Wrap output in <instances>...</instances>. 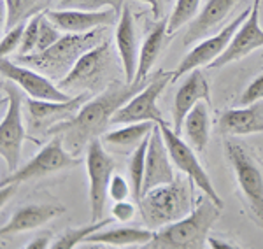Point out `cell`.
I'll return each instance as SVG.
<instances>
[{"label":"cell","instance_id":"obj_33","mask_svg":"<svg viewBox=\"0 0 263 249\" xmlns=\"http://www.w3.org/2000/svg\"><path fill=\"white\" fill-rule=\"evenodd\" d=\"M62 39V32L57 25L51 21L48 16H42L41 30H39V41H37V51H46L53 44H57Z\"/></svg>","mask_w":263,"mask_h":249},{"label":"cell","instance_id":"obj_32","mask_svg":"<svg viewBox=\"0 0 263 249\" xmlns=\"http://www.w3.org/2000/svg\"><path fill=\"white\" fill-rule=\"evenodd\" d=\"M44 14H46V11L32 16V18L27 21V27H25V33H23V41H21V46H20V54H30V53L37 51L41 21H42V16Z\"/></svg>","mask_w":263,"mask_h":249},{"label":"cell","instance_id":"obj_9","mask_svg":"<svg viewBox=\"0 0 263 249\" xmlns=\"http://www.w3.org/2000/svg\"><path fill=\"white\" fill-rule=\"evenodd\" d=\"M168 83H172V72H163V70L156 72L141 91H137L123 107L118 109L111 125L139 123V121H153L158 125L167 123L156 102Z\"/></svg>","mask_w":263,"mask_h":249},{"label":"cell","instance_id":"obj_34","mask_svg":"<svg viewBox=\"0 0 263 249\" xmlns=\"http://www.w3.org/2000/svg\"><path fill=\"white\" fill-rule=\"evenodd\" d=\"M25 27H27V21L16 25V27H12L11 30H7L6 33H4L2 42H0V54H2V58L4 56H9L12 51L20 49L21 41H23Z\"/></svg>","mask_w":263,"mask_h":249},{"label":"cell","instance_id":"obj_36","mask_svg":"<svg viewBox=\"0 0 263 249\" xmlns=\"http://www.w3.org/2000/svg\"><path fill=\"white\" fill-rule=\"evenodd\" d=\"M258 100H263V72L249 83V86L246 88V91L242 93V97H240L239 102L242 105H248V104L258 102Z\"/></svg>","mask_w":263,"mask_h":249},{"label":"cell","instance_id":"obj_3","mask_svg":"<svg viewBox=\"0 0 263 249\" xmlns=\"http://www.w3.org/2000/svg\"><path fill=\"white\" fill-rule=\"evenodd\" d=\"M105 27L97 28L88 33H65L62 39L48 48L46 51H35L30 54H20L18 63L39 70L51 79H62L70 72L83 53L100 44L105 37Z\"/></svg>","mask_w":263,"mask_h":249},{"label":"cell","instance_id":"obj_31","mask_svg":"<svg viewBox=\"0 0 263 249\" xmlns=\"http://www.w3.org/2000/svg\"><path fill=\"white\" fill-rule=\"evenodd\" d=\"M60 9H81V11H102L112 7L118 12V16L121 14L123 7L126 6V0H60L58 2Z\"/></svg>","mask_w":263,"mask_h":249},{"label":"cell","instance_id":"obj_14","mask_svg":"<svg viewBox=\"0 0 263 249\" xmlns=\"http://www.w3.org/2000/svg\"><path fill=\"white\" fill-rule=\"evenodd\" d=\"M0 70H2L4 79L16 83L30 99L54 100V102H65V100L72 99L67 91H63L62 88H58L51 81V78H48V75L32 69V67L23 65V63L7 60V56H4L2 62H0Z\"/></svg>","mask_w":263,"mask_h":249},{"label":"cell","instance_id":"obj_12","mask_svg":"<svg viewBox=\"0 0 263 249\" xmlns=\"http://www.w3.org/2000/svg\"><path fill=\"white\" fill-rule=\"evenodd\" d=\"M251 9H246L237 16L235 20H232L223 30H219L214 35L203 39L200 44H197L193 49H190V53L179 62V65L176 67V70H172V83L179 81L182 75L190 74L195 69L200 67H209L216 58H219L227 51V48L230 46V42L235 35V32L239 30V27L248 20Z\"/></svg>","mask_w":263,"mask_h":249},{"label":"cell","instance_id":"obj_6","mask_svg":"<svg viewBox=\"0 0 263 249\" xmlns=\"http://www.w3.org/2000/svg\"><path fill=\"white\" fill-rule=\"evenodd\" d=\"M112 69V54H111V42L104 39L95 48L88 49L79 56L76 65L70 72L60 81L63 91H88L95 93L107 84V74Z\"/></svg>","mask_w":263,"mask_h":249},{"label":"cell","instance_id":"obj_37","mask_svg":"<svg viewBox=\"0 0 263 249\" xmlns=\"http://www.w3.org/2000/svg\"><path fill=\"white\" fill-rule=\"evenodd\" d=\"M112 218L121 223H128L135 218V205L128 200L114 202L112 205Z\"/></svg>","mask_w":263,"mask_h":249},{"label":"cell","instance_id":"obj_20","mask_svg":"<svg viewBox=\"0 0 263 249\" xmlns=\"http://www.w3.org/2000/svg\"><path fill=\"white\" fill-rule=\"evenodd\" d=\"M237 4L239 0H209L188 23V28L182 35V44H195L197 41H202L205 35L213 33L228 18Z\"/></svg>","mask_w":263,"mask_h":249},{"label":"cell","instance_id":"obj_29","mask_svg":"<svg viewBox=\"0 0 263 249\" xmlns=\"http://www.w3.org/2000/svg\"><path fill=\"white\" fill-rule=\"evenodd\" d=\"M147 146H149V137H146L144 141L132 151L130 163H128V172H130V183H132V195L135 200H141L142 195V183H144V172H146V155H147Z\"/></svg>","mask_w":263,"mask_h":249},{"label":"cell","instance_id":"obj_19","mask_svg":"<svg viewBox=\"0 0 263 249\" xmlns=\"http://www.w3.org/2000/svg\"><path fill=\"white\" fill-rule=\"evenodd\" d=\"M116 48L121 60L123 72H125V81L134 83L135 74H137L139 51H141V48H139L134 14H132L128 4L123 7L116 25Z\"/></svg>","mask_w":263,"mask_h":249},{"label":"cell","instance_id":"obj_1","mask_svg":"<svg viewBox=\"0 0 263 249\" xmlns=\"http://www.w3.org/2000/svg\"><path fill=\"white\" fill-rule=\"evenodd\" d=\"M144 84L139 83H120L112 81L107 84V88L95 95L93 99H88L86 104L79 109V112L72 120L63 121L49 130L48 135H58L62 139L63 146L72 155L78 156L93 139H99L105 133V128L111 125L112 116L116 111L123 107L137 91H141Z\"/></svg>","mask_w":263,"mask_h":249},{"label":"cell","instance_id":"obj_28","mask_svg":"<svg viewBox=\"0 0 263 249\" xmlns=\"http://www.w3.org/2000/svg\"><path fill=\"white\" fill-rule=\"evenodd\" d=\"M114 221V218H105V219H100V221H91L90 225H84V226H78V228H69L63 235H60L53 244L51 247L53 249H72L79 244L86 242V239L90 237L91 234L99 232L104 228L105 225H111Z\"/></svg>","mask_w":263,"mask_h":249},{"label":"cell","instance_id":"obj_17","mask_svg":"<svg viewBox=\"0 0 263 249\" xmlns=\"http://www.w3.org/2000/svg\"><path fill=\"white\" fill-rule=\"evenodd\" d=\"M46 16L65 33H88L97 30V28L111 27L120 20L118 12L112 7L102 11L53 9L46 11Z\"/></svg>","mask_w":263,"mask_h":249},{"label":"cell","instance_id":"obj_10","mask_svg":"<svg viewBox=\"0 0 263 249\" xmlns=\"http://www.w3.org/2000/svg\"><path fill=\"white\" fill-rule=\"evenodd\" d=\"M116 162L105 151L100 139H93L86 147V172L90 181V207L91 221L104 219L105 202L109 197V183L114 174Z\"/></svg>","mask_w":263,"mask_h":249},{"label":"cell","instance_id":"obj_26","mask_svg":"<svg viewBox=\"0 0 263 249\" xmlns=\"http://www.w3.org/2000/svg\"><path fill=\"white\" fill-rule=\"evenodd\" d=\"M156 123L153 121H139V123H126L121 128L111 130L102 135V142L107 147L120 153L135 149L146 137H149Z\"/></svg>","mask_w":263,"mask_h":249},{"label":"cell","instance_id":"obj_22","mask_svg":"<svg viewBox=\"0 0 263 249\" xmlns=\"http://www.w3.org/2000/svg\"><path fill=\"white\" fill-rule=\"evenodd\" d=\"M218 128L223 135H251L263 133V102L242 105L221 112Z\"/></svg>","mask_w":263,"mask_h":249},{"label":"cell","instance_id":"obj_11","mask_svg":"<svg viewBox=\"0 0 263 249\" xmlns=\"http://www.w3.org/2000/svg\"><path fill=\"white\" fill-rule=\"evenodd\" d=\"M160 130H162V135H163V141L167 144V149L171 153V158L179 170L182 172L184 176H188L190 179L193 181L195 186H198L203 191V195H207L213 202L219 205L223 209V200L221 197L218 195L216 191L213 181H211L209 174L205 172V168L202 167V163L198 162L197 155H195L193 147L184 142L182 139L179 137V133L168 126V123H162L160 125Z\"/></svg>","mask_w":263,"mask_h":249},{"label":"cell","instance_id":"obj_13","mask_svg":"<svg viewBox=\"0 0 263 249\" xmlns=\"http://www.w3.org/2000/svg\"><path fill=\"white\" fill-rule=\"evenodd\" d=\"M90 99L88 91L78 93L72 99L65 100V102H54V100H37L28 99L27 100V116L30 128L37 135L49 133L51 128L57 125L63 123V121L72 120L79 112V109L86 104Z\"/></svg>","mask_w":263,"mask_h":249},{"label":"cell","instance_id":"obj_16","mask_svg":"<svg viewBox=\"0 0 263 249\" xmlns=\"http://www.w3.org/2000/svg\"><path fill=\"white\" fill-rule=\"evenodd\" d=\"M174 162L171 153L167 149V144L163 141L160 125L156 123L149 135V146H147L146 155V172H144V183H142V195L149 189L168 184L176 179L174 174ZM141 195V197H142Z\"/></svg>","mask_w":263,"mask_h":249},{"label":"cell","instance_id":"obj_27","mask_svg":"<svg viewBox=\"0 0 263 249\" xmlns=\"http://www.w3.org/2000/svg\"><path fill=\"white\" fill-rule=\"evenodd\" d=\"M6 2V20L4 28L11 30L12 27L28 21L32 16L44 12L49 0H4Z\"/></svg>","mask_w":263,"mask_h":249},{"label":"cell","instance_id":"obj_21","mask_svg":"<svg viewBox=\"0 0 263 249\" xmlns=\"http://www.w3.org/2000/svg\"><path fill=\"white\" fill-rule=\"evenodd\" d=\"M65 207L58 204H30L20 207L14 214L11 216L9 221L0 228V235L2 239L11 237L16 234H23V232L35 230L39 226L46 225L53 218H57L58 214H62Z\"/></svg>","mask_w":263,"mask_h":249},{"label":"cell","instance_id":"obj_30","mask_svg":"<svg viewBox=\"0 0 263 249\" xmlns=\"http://www.w3.org/2000/svg\"><path fill=\"white\" fill-rule=\"evenodd\" d=\"M200 4L202 0H176L174 9L171 12V16H168V25H167L168 33L172 35V33H176L184 25H188L198 14Z\"/></svg>","mask_w":263,"mask_h":249},{"label":"cell","instance_id":"obj_5","mask_svg":"<svg viewBox=\"0 0 263 249\" xmlns=\"http://www.w3.org/2000/svg\"><path fill=\"white\" fill-rule=\"evenodd\" d=\"M224 155L233 168L240 197L249 216L263 230V167L254 156L237 142H224Z\"/></svg>","mask_w":263,"mask_h":249},{"label":"cell","instance_id":"obj_40","mask_svg":"<svg viewBox=\"0 0 263 249\" xmlns=\"http://www.w3.org/2000/svg\"><path fill=\"white\" fill-rule=\"evenodd\" d=\"M49 247V235H42V237H37L33 242H30L27 246V249H46Z\"/></svg>","mask_w":263,"mask_h":249},{"label":"cell","instance_id":"obj_39","mask_svg":"<svg viewBox=\"0 0 263 249\" xmlns=\"http://www.w3.org/2000/svg\"><path fill=\"white\" fill-rule=\"evenodd\" d=\"M142 2L149 4L151 11H153V16H155L156 20L162 18V14H163V2H165V0H142Z\"/></svg>","mask_w":263,"mask_h":249},{"label":"cell","instance_id":"obj_7","mask_svg":"<svg viewBox=\"0 0 263 249\" xmlns=\"http://www.w3.org/2000/svg\"><path fill=\"white\" fill-rule=\"evenodd\" d=\"M81 163V158L72 155L58 135H53V139L37 153L30 162H27L21 168H16L7 177L2 179L4 184H21L27 181L41 179V177L57 174V172L67 170V168L78 167Z\"/></svg>","mask_w":263,"mask_h":249},{"label":"cell","instance_id":"obj_23","mask_svg":"<svg viewBox=\"0 0 263 249\" xmlns=\"http://www.w3.org/2000/svg\"><path fill=\"white\" fill-rule=\"evenodd\" d=\"M168 18L160 20L155 27L151 28L149 33L144 37L141 44V51H139V63H137V74H135L134 83L144 84L146 83L147 74L151 72L153 65L160 58V54L163 53V49L168 44V37L171 33L167 30Z\"/></svg>","mask_w":263,"mask_h":249},{"label":"cell","instance_id":"obj_2","mask_svg":"<svg viewBox=\"0 0 263 249\" xmlns=\"http://www.w3.org/2000/svg\"><path fill=\"white\" fill-rule=\"evenodd\" d=\"M219 213L221 207L203 195L188 216L156 230L144 249H202L213 225L219 219Z\"/></svg>","mask_w":263,"mask_h":249},{"label":"cell","instance_id":"obj_4","mask_svg":"<svg viewBox=\"0 0 263 249\" xmlns=\"http://www.w3.org/2000/svg\"><path fill=\"white\" fill-rule=\"evenodd\" d=\"M193 181L186 177H176L172 183L162 184L146 191L137 202L146 225L151 230H158L165 225L188 216L193 210Z\"/></svg>","mask_w":263,"mask_h":249},{"label":"cell","instance_id":"obj_24","mask_svg":"<svg viewBox=\"0 0 263 249\" xmlns=\"http://www.w3.org/2000/svg\"><path fill=\"white\" fill-rule=\"evenodd\" d=\"M155 230L151 228H134V226H121V228L99 230L86 239V246H111V247H144L153 239Z\"/></svg>","mask_w":263,"mask_h":249},{"label":"cell","instance_id":"obj_18","mask_svg":"<svg viewBox=\"0 0 263 249\" xmlns=\"http://www.w3.org/2000/svg\"><path fill=\"white\" fill-rule=\"evenodd\" d=\"M205 100L207 104H211V88L207 83L205 75L198 69L192 70L190 74H186V79L181 83L179 90L176 91V99H174V107H172V116H174V126L177 133H181L184 118L188 116V112L197 105L198 102Z\"/></svg>","mask_w":263,"mask_h":249},{"label":"cell","instance_id":"obj_8","mask_svg":"<svg viewBox=\"0 0 263 249\" xmlns=\"http://www.w3.org/2000/svg\"><path fill=\"white\" fill-rule=\"evenodd\" d=\"M2 90L6 93L7 100V111L0 121V155L4 162L7 163V168L14 172L18 168V163L21 160V149L25 142V126L21 121V88L16 83L4 79Z\"/></svg>","mask_w":263,"mask_h":249},{"label":"cell","instance_id":"obj_25","mask_svg":"<svg viewBox=\"0 0 263 249\" xmlns=\"http://www.w3.org/2000/svg\"><path fill=\"white\" fill-rule=\"evenodd\" d=\"M209 105L205 100L198 102L188 116L184 118L181 132L184 133L186 141L193 147L197 153H203L207 149V142L211 137V116H209Z\"/></svg>","mask_w":263,"mask_h":249},{"label":"cell","instance_id":"obj_38","mask_svg":"<svg viewBox=\"0 0 263 249\" xmlns=\"http://www.w3.org/2000/svg\"><path fill=\"white\" fill-rule=\"evenodd\" d=\"M207 244L213 249H240L242 247V246H239V244L232 242V240H227L221 237H209L207 239Z\"/></svg>","mask_w":263,"mask_h":249},{"label":"cell","instance_id":"obj_35","mask_svg":"<svg viewBox=\"0 0 263 249\" xmlns=\"http://www.w3.org/2000/svg\"><path fill=\"white\" fill-rule=\"evenodd\" d=\"M132 193V184H128L125 181V177H121L120 174H112L111 183H109V198L114 202L126 200Z\"/></svg>","mask_w":263,"mask_h":249},{"label":"cell","instance_id":"obj_15","mask_svg":"<svg viewBox=\"0 0 263 249\" xmlns=\"http://www.w3.org/2000/svg\"><path fill=\"white\" fill-rule=\"evenodd\" d=\"M260 2L261 0H253L251 12H249L248 20L235 32L227 51L219 58H216L209 65V69H223V67L230 65L233 62L242 60L248 54L263 48V28L260 25Z\"/></svg>","mask_w":263,"mask_h":249}]
</instances>
